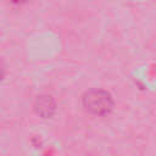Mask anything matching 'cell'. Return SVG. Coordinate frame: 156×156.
Instances as JSON below:
<instances>
[{"mask_svg": "<svg viewBox=\"0 0 156 156\" xmlns=\"http://www.w3.org/2000/svg\"><path fill=\"white\" fill-rule=\"evenodd\" d=\"M83 106L93 115L104 116L112 110L113 100L110 93L101 89H91L83 95Z\"/></svg>", "mask_w": 156, "mask_h": 156, "instance_id": "cell-1", "label": "cell"}, {"mask_svg": "<svg viewBox=\"0 0 156 156\" xmlns=\"http://www.w3.org/2000/svg\"><path fill=\"white\" fill-rule=\"evenodd\" d=\"M35 111L43 118H49L55 112V102L51 96L43 95L37 99L35 101Z\"/></svg>", "mask_w": 156, "mask_h": 156, "instance_id": "cell-2", "label": "cell"}, {"mask_svg": "<svg viewBox=\"0 0 156 156\" xmlns=\"http://www.w3.org/2000/svg\"><path fill=\"white\" fill-rule=\"evenodd\" d=\"M11 2H13V4H24V2H27L28 0H10Z\"/></svg>", "mask_w": 156, "mask_h": 156, "instance_id": "cell-3", "label": "cell"}]
</instances>
